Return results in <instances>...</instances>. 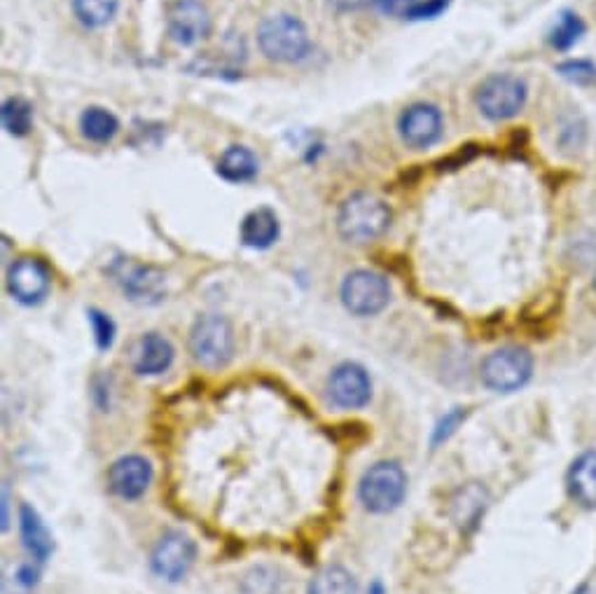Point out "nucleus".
<instances>
[{"label":"nucleus","instance_id":"obj_1","mask_svg":"<svg viewBox=\"0 0 596 594\" xmlns=\"http://www.w3.org/2000/svg\"><path fill=\"white\" fill-rule=\"evenodd\" d=\"M391 225V209L384 200L370 192H353L337 213V229L341 239L351 244H370L382 237Z\"/></svg>","mask_w":596,"mask_h":594},{"label":"nucleus","instance_id":"obj_2","mask_svg":"<svg viewBox=\"0 0 596 594\" xmlns=\"http://www.w3.org/2000/svg\"><path fill=\"white\" fill-rule=\"evenodd\" d=\"M258 45L267 59L279 64H295L310 54L312 38L297 16L272 14L258 29Z\"/></svg>","mask_w":596,"mask_h":594},{"label":"nucleus","instance_id":"obj_3","mask_svg":"<svg viewBox=\"0 0 596 594\" xmlns=\"http://www.w3.org/2000/svg\"><path fill=\"white\" fill-rule=\"evenodd\" d=\"M407 494V475L401 463L379 461L370 466L358 484V498L370 513H391Z\"/></svg>","mask_w":596,"mask_h":594},{"label":"nucleus","instance_id":"obj_4","mask_svg":"<svg viewBox=\"0 0 596 594\" xmlns=\"http://www.w3.org/2000/svg\"><path fill=\"white\" fill-rule=\"evenodd\" d=\"M190 354L202 368H225L234 356L232 323L218 314H206L196 318L190 330Z\"/></svg>","mask_w":596,"mask_h":594},{"label":"nucleus","instance_id":"obj_5","mask_svg":"<svg viewBox=\"0 0 596 594\" xmlns=\"http://www.w3.org/2000/svg\"><path fill=\"white\" fill-rule=\"evenodd\" d=\"M533 358L521 347H503L484 358L482 382L492 391L513 393L531 380Z\"/></svg>","mask_w":596,"mask_h":594},{"label":"nucleus","instance_id":"obj_6","mask_svg":"<svg viewBox=\"0 0 596 594\" xmlns=\"http://www.w3.org/2000/svg\"><path fill=\"white\" fill-rule=\"evenodd\" d=\"M475 101L484 117L494 122L510 120L527 103V85L515 76H492L477 87Z\"/></svg>","mask_w":596,"mask_h":594},{"label":"nucleus","instance_id":"obj_7","mask_svg":"<svg viewBox=\"0 0 596 594\" xmlns=\"http://www.w3.org/2000/svg\"><path fill=\"white\" fill-rule=\"evenodd\" d=\"M389 300L391 285L386 277L370 269H356L341 283V302L356 316H374L386 307Z\"/></svg>","mask_w":596,"mask_h":594},{"label":"nucleus","instance_id":"obj_8","mask_svg":"<svg viewBox=\"0 0 596 594\" xmlns=\"http://www.w3.org/2000/svg\"><path fill=\"white\" fill-rule=\"evenodd\" d=\"M194 557H196V546L188 534L167 531L159 538L153 550L150 567L159 579L176 583L180 579H185L188 571L194 564Z\"/></svg>","mask_w":596,"mask_h":594},{"label":"nucleus","instance_id":"obj_9","mask_svg":"<svg viewBox=\"0 0 596 594\" xmlns=\"http://www.w3.org/2000/svg\"><path fill=\"white\" fill-rule=\"evenodd\" d=\"M52 285V274L43 260L38 258H20L8 269V293L16 300L33 307L41 304Z\"/></svg>","mask_w":596,"mask_h":594},{"label":"nucleus","instance_id":"obj_10","mask_svg":"<svg viewBox=\"0 0 596 594\" xmlns=\"http://www.w3.org/2000/svg\"><path fill=\"white\" fill-rule=\"evenodd\" d=\"M167 26L173 43L192 47L209 38L213 24L202 0H176L167 12Z\"/></svg>","mask_w":596,"mask_h":594},{"label":"nucleus","instance_id":"obj_11","mask_svg":"<svg viewBox=\"0 0 596 594\" xmlns=\"http://www.w3.org/2000/svg\"><path fill=\"white\" fill-rule=\"evenodd\" d=\"M397 132L403 141L414 150H426L436 146L442 136V113L432 103H414L405 108V113L397 120Z\"/></svg>","mask_w":596,"mask_h":594},{"label":"nucleus","instance_id":"obj_12","mask_svg":"<svg viewBox=\"0 0 596 594\" xmlns=\"http://www.w3.org/2000/svg\"><path fill=\"white\" fill-rule=\"evenodd\" d=\"M328 395L337 407H366L372 399V382L368 370L358 363L337 366L328 380Z\"/></svg>","mask_w":596,"mask_h":594},{"label":"nucleus","instance_id":"obj_13","mask_svg":"<svg viewBox=\"0 0 596 594\" xmlns=\"http://www.w3.org/2000/svg\"><path fill=\"white\" fill-rule=\"evenodd\" d=\"M153 482V466L146 457L130 455L117 459L111 471H108V484H111V492L120 498H138L143 492L148 490Z\"/></svg>","mask_w":596,"mask_h":594},{"label":"nucleus","instance_id":"obj_14","mask_svg":"<svg viewBox=\"0 0 596 594\" xmlns=\"http://www.w3.org/2000/svg\"><path fill=\"white\" fill-rule=\"evenodd\" d=\"M117 281L122 283L124 293L130 295V300L143 302V304L159 302L167 293L165 274H161L157 267H150V265L122 262L120 272H117Z\"/></svg>","mask_w":596,"mask_h":594},{"label":"nucleus","instance_id":"obj_15","mask_svg":"<svg viewBox=\"0 0 596 594\" xmlns=\"http://www.w3.org/2000/svg\"><path fill=\"white\" fill-rule=\"evenodd\" d=\"M171 363L173 347L165 335L148 333L138 339V345L134 349V370L138 374H161L169 370Z\"/></svg>","mask_w":596,"mask_h":594},{"label":"nucleus","instance_id":"obj_16","mask_svg":"<svg viewBox=\"0 0 596 594\" xmlns=\"http://www.w3.org/2000/svg\"><path fill=\"white\" fill-rule=\"evenodd\" d=\"M569 494L587 511L596 508V449L577 457L569 471Z\"/></svg>","mask_w":596,"mask_h":594},{"label":"nucleus","instance_id":"obj_17","mask_svg":"<svg viewBox=\"0 0 596 594\" xmlns=\"http://www.w3.org/2000/svg\"><path fill=\"white\" fill-rule=\"evenodd\" d=\"M279 218L272 209H256L250 211L241 223V244L256 250H265L279 239Z\"/></svg>","mask_w":596,"mask_h":594},{"label":"nucleus","instance_id":"obj_18","mask_svg":"<svg viewBox=\"0 0 596 594\" xmlns=\"http://www.w3.org/2000/svg\"><path fill=\"white\" fill-rule=\"evenodd\" d=\"M20 525H22V541L29 554L35 557V562H47L54 550V541H52L49 529L45 527L43 517L31 506H22Z\"/></svg>","mask_w":596,"mask_h":594},{"label":"nucleus","instance_id":"obj_19","mask_svg":"<svg viewBox=\"0 0 596 594\" xmlns=\"http://www.w3.org/2000/svg\"><path fill=\"white\" fill-rule=\"evenodd\" d=\"M258 157L244 146H229L218 159V173L227 183H248L258 176Z\"/></svg>","mask_w":596,"mask_h":594},{"label":"nucleus","instance_id":"obj_20","mask_svg":"<svg viewBox=\"0 0 596 594\" xmlns=\"http://www.w3.org/2000/svg\"><path fill=\"white\" fill-rule=\"evenodd\" d=\"M80 130H82V136L87 141L108 143V141L115 138V134L120 130V122L111 111H105V108H99V105H92L82 113Z\"/></svg>","mask_w":596,"mask_h":594},{"label":"nucleus","instance_id":"obj_21","mask_svg":"<svg viewBox=\"0 0 596 594\" xmlns=\"http://www.w3.org/2000/svg\"><path fill=\"white\" fill-rule=\"evenodd\" d=\"M356 579L345 567H325L310 583V594H356Z\"/></svg>","mask_w":596,"mask_h":594},{"label":"nucleus","instance_id":"obj_22","mask_svg":"<svg viewBox=\"0 0 596 594\" xmlns=\"http://www.w3.org/2000/svg\"><path fill=\"white\" fill-rule=\"evenodd\" d=\"M78 20L89 29H101L113 22L120 0H70Z\"/></svg>","mask_w":596,"mask_h":594},{"label":"nucleus","instance_id":"obj_23","mask_svg":"<svg viewBox=\"0 0 596 594\" xmlns=\"http://www.w3.org/2000/svg\"><path fill=\"white\" fill-rule=\"evenodd\" d=\"M3 127L12 136H26L33 130V105L26 99H8L3 103Z\"/></svg>","mask_w":596,"mask_h":594},{"label":"nucleus","instance_id":"obj_24","mask_svg":"<svg viewBox=\"0 0 596 594\" xmlns=\"http://www.w3.org/2000/svg\"><path fill=\"white\" fill-rule=\"evenodd\" d=\"M583 33H585V24L581 16H577L575 12H562L559 14L554 29L550 31V43L554 49L566 52L583 38Z\"/></svg>","mask_w":596,"mask_h":594},{"label":"nucleus","instance_id":"obj_25","mask_svg":"<svg viewBox=\"0 0 596 594\" xmlns=\"http://www.w3.org/2000/svg\"><path fill=\"white\" fill-rule=\"evenodd\" d=\"M283 581L279 579V571L272 567H258L241 583V594H281Z\"/></svg>","mask_w":596,"mask_h":594},{"label":"nucleus","instance_id":"obj_26","mask_svg":"<svg viewBox=\"0 0 596 594\" xmlns=\"http://www.w3.org/2000/svg\"><path fill=\"white\" fill-rule=\"evenodd\" d=\"M459 496L465 501V506L461 501H454V511L457 513V522L459 525H475V519L480 517V513L484 511V501H486V494L482 487H477V484H471V487H465L459 492Z\"/></svg>","mask_w":596,"mask_h":594},{"label":"nucleus","instance_id":"obj_27","mask_svg":"<svg viewBox=\"0 0 596 594\" xmlns=\"http://www.w3.org/2000/svg\"><path fill=\"white\" fill-rule=\"evenodd\" d=\"M87 316H89V323H92L97 347L101 351H108L115 341V323H113V318L108 314H103V312H99V310H89Z\"/></svg>","mask_w":596,"mask_h":594},{"label":"nucleus","instance_id":"obj_28","mask_svg":"<svg viewBox=\"0 0 596 594\" xmlns=\"http://www.w3.org/2000/svg\"><path fill=\"white\" fill-rule=\"evenodd\" d=\"M449 5V0H417V3L412 5V10L407 12V20H436L440 16Z\"/></svg>","mask_w":596,"mask_h":594},{"label":"nucleus","instance_id":"obj_29","mask_svg":"<svg viewBox=\"0 0 596 594\" xmlns=\"http://www.w3.org/2000/svg\"><path fill=\"white\" fill-rule=\"evenodd\" d=\"M559 74L575 82H589L594 78V66L589 61H569L559 66Z\"/></svg>","mask_w":596,"mask_h":594},{"label":"nucleus","instance_id":"obj_30","mask_svg":"<svg viewBox=\"0 0 596 594\" xmlns=\"http://www.w3.org/2000/svg\"><path fill=\"white\" fill-rule=\"evenodd\" d=\"M465 419V412L463 410H451L447 417L438 424L436 428V436H432V445H440L442 440H447L451 434H454L457 426Z\"/></svg>","mask_w":596,"mask_h":594},{"label":"nucleus","instance_id":"obj_31","mask_svg":"<svg viewBox=\"0 0 596 594\" xmlns=\"http://www.w3.org/2000/svg\"><path fill=\"white\" fill-rule=\"evenodd\" d=\"M374 3L389 16H407V12L412 10L414 3H417V0H374Z\"/></svg>","mask_w":596,"mask_h":594},{"label":"nucleus","instance_id":"obj_32","mask_svg":"<svg viewBox=\"0 0 596 594\" xmlns=\"http://www.w3.org/2000/svg\"><path fill=\"white\" fill-rule=\"evenodd\" d=\"M577 594H596V585H585L577 590Z\"/></svg>","mask_w":596,"mask_h":594},{"label":"nucleus","instance_id":"obj_33","mask_svg":"<svg viewBox=\"0 0 596 594\" xmlns=\"http://www.w3.org/2000/svg\"><path fill=\"white\" fill-rule=\"evenodd\" d=\"M372 594H384L382 585H379V583H374V590H372Z\"/></svg>","mask_w":596,"mask_h":594},{"label":"nucleus","instance_id":"obj_34","mask_svg":"<svg viewBox=\"0 0 596 594\" xmlns=\"http://www.w3.org/2000/svg\"><path fill=\"white\" fill-rule=\"evenodd\" d=\"M594 291H596V279H594Z\"/></svg>","mask_w":596,"mask_h":594}]
</instances>
